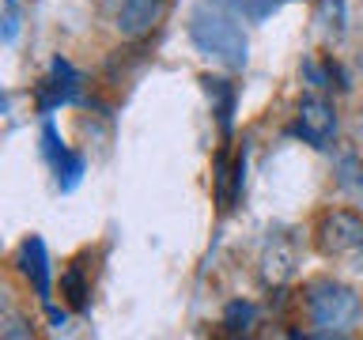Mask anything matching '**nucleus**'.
<instances>
[{"instance_id": "nucleus-8", "label": "nucleus", "mask_w": 363, "mask_h": 340, "mask_svg": "<svg viewBox=\"0 0 363 340\" xmlns=\"http://www.w3.org/2000/svg\"><path fill=\"white\" fill-rule=\"evenodd\" d=\"M106 4H110V8H118V4H121V0H106Z\"/></svg>"}, {"instance_id": "nucleus-3", "label": "nucleus", "mask_w": 363, "mask_h": 340, "mask_svg": "<svg viewBox=\"0 0 363 340\" xmlns=\"http://www.w3.org/2000/svg\"><path fill=\"white\" fill-rule=\"evenodd\" d=\"M318 246L329 257L363 254V220L348 208H333L318 220Z\"/></svg>"}, {"instance_id": "nucleus-2", "label": "nucleus", "mask_w": 363, "mask_h": 340, "mask_svg": "<svg viewBox=\"0 0 363 340\" xmlns=\"http://www.w3.org/2000/svg\"><path fill=\"white\" fill-rule=\"evenodd\" d=\"M193 38H197L208 53L216 57H223V61H242L246 57V38H242V30L235 27L227 16H220V11H197L193 16Z\"/></svg>"}, {"instance_id": "nucleus-7", "label": "nucleus", "mask_w": 363, "mask_h": 340, "mask_svg": "<svg viewBox=\"0 0 363 340\" xmlns=\"http://www.w3.org/2000/svg\"><path fill=\"white\" fill-rule=\"evenodd\" d=\"M0 336H30L27 322H23L11 306H4V317H0Z\"/></svg>"}, {"instance_id": "nucleus-1", "label": "nucleus", "mask_w": 363, "mask_h": 340, "mask_svg": "<svg viewBox=\"0 0 363 340\" xmlns=\"http://www.w3.org/2000/svg\"><path fill=\"white\" fill-rule=\"evenodd\" d=\"M306 314H311L314 333L340 336L359 322V295L348 283L337 280H314L306 291Z\"/></svg>"}, {"instance_id": "nucleus-6", "label": "nucleus", "mask_w": 363, "mask_h": 340, "mask_svg": "<svg viewBox=\"0 0 363 340\" xmlns=\"http://www.w3.org/2000/svg\"><path fill=\"white\" fill-rule=\"evenodd\" d=\"M19 268L27 280H34V288H38V295L45 299V291H50V272H45V254H42L38 238H30V242L19 246Z\"/></svg>"}, {"instance_id": "nucleus-5", "label": "nucleus", "mask_w": 363, "mask_h": 340, "mask_svg": "<svg viewBox=\"0 0 363 340\" xmlns=\"http://www.w3.org/2000/svg\"><path fill=\"white\" fill-rule=\"evenodd\" d=\"M303 140H311L314 147H325V140L337 129V113L325 98H303L299 102V121H295Z\"/></svg>"}, {"instance_id": "nucleus-4", "label": "nucleus", "mask_w": 363, "mask_h": 340, "mask_svg": "<svg viewBox=\"0 0 363 340\" xmlns=\"http://www.w3.org/2000/svg\"><path fill=\"white\" fill-rule=\"evenodd\" d=\"M163 8H167V0H121L113 8V27H118L121 38H144L159 23Z\"/></svg>"}]
</instances>
